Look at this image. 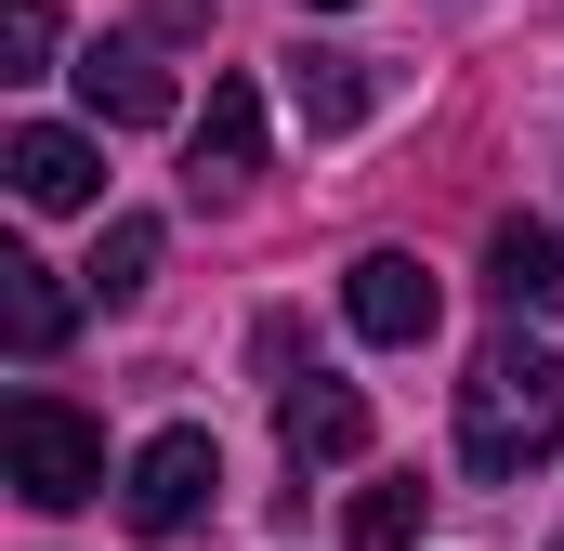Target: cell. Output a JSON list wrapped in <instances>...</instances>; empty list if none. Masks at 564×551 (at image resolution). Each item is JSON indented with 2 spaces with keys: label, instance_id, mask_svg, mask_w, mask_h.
Instances as JSON below:
<instances>
[{
  "label": "cell",
  "instance_id": "6da1fadb",
  "mask_svg": "<svg viewBox=\"0 0 564 551\" xmlns=\"http://www.w3.org/2000/svg\"><path fill=\"white\" fill-rule=\"evenodd\" d=\"M552 446H564V355L512 328V342H486L473 381H459V473L512 486V473H539Z\"/></svg>",
  "mask_w": 564,
  "mask_h": 551
},
{
  "label": "cell",
  "instance_id": "7a4b0ae2",
  "mask_svg": "<svg viewBox=\"0 0 564 551\" xmlns=\"http://www.w3.org/2000/svg\"><path fill=\"white\" fill-rule=\"evenodd\" d=\"M0 473H13L26 512H79V499H106V433L66 395H13L0 408Z\"/></svg>",
  "mask_w": 564,
  "mask_h": 551
},
{
  "label": "cell",
  "instance_id": "3957f363",
  "mask_svg": "<svg viewBox=\"0 0 564 551\" xmlns=\"http://www.w3.org/2000/svg\"><path fill=\"white\" fill-rule=\"evenodd\" d=\"M210 486H224V460H210V433H144L132 486H119V512H132V539H184L197 512H210Z\"/></svg>",
  "mask_w": 564,
  "mask_h": 551
},
{
  "label": "cell",
  "instance_id": "277c9868",
  "mask_svg": "<svg viewBox=\"0 0 564 551\" xmlns=\"http://www.w3.org/2000/svg\"><path fill=\"white\" fill-rule=\"evenodd\" d=\"M341 315H355V342H433V315H446V289H433V263H408V250H368V263L341 276Z\"/></svg>",
  "mask_w": 564,
  "mask_h": 551
},
{
  "label": "cell",
  "instance_id": "5b68a950",
  "mask_svg": "<svg viewBox=\"0 0 564 551\" xmlns=\"http://www.w3.org/2000/svg\"><path fill=\"white\" fill-rule=\"evenodd\" d=\"M250 171H263V93L250 79H210V119L184 144V184L197 197H250Z\"/></svg>",
  "mask_w": 564,
  "mask_h": 551
},
{
  "label": "cell",
  "instance_id": "8992f818",
  "mask_svg": "<svg viewBox=\"0 0 564 551\" xmlns=\"http://www.w3.org/2000/svg\"><path fill=\"white\" fill-rule=\"evenodd\" d=\"M0 171H13V197H26V210H93V197H106L93 132H53V119H26V132L0 144Z\"/></svg>",
  "mask_w": 564,
  "mask_h": 551
},
{
  "label": "cell",
  "instance_id": "52a82bcc",
  "mask_svg": "<svg viewBox=\"0 0 564 551\" xmlns=\"http://www.w3.org/2000/svg\"><path fill=\"white\" fill-rule=\"evenodd\" d=\"M276 446L302 473L355 460V446H368V395H355V381H276Z\"/></svg>",
  "mask_w": 564,
  "mask_h": 551
},
{
  "label": "cell",
  "instance_id": "ba28073f",
  "mask_svg": "<svg viewBox=\"0 0 564 551\" xmlns=\"http://www.w3.org/2000/svg\"><path fill=\"white\" fill-rule=\"evenodd\" d=\"M79 106L119 119V132H158V119H171V66H158L144 40H93V53H79Z\"/></svg>",
  "mask_w": 564,
  "mask_h": 551
},
{
  "label": "cell",
  "instance_id": "9c48e42d",
  "mask_svg": "<svg viewBox=\"0 0 564 551\" xmlns=\"http://www.w3.org/2000/svg\"><path fill=\"white\" fill-rule=\"evenodd\" d=\"M486 289H499L512 315H564V237H552V224H525V210H512V224L486 237Z\"/></svg>",
  "mask_w": 564,
  "mask_h": 551
},
{
  "label": "cell",
  "instance_id": "30bf717a",
  "mask_svg": "<svg viewBox=\"0 0 564 551\" xmlns=\"http://www.w3.org/2000/svg\"><path fill=\"white\" fill-rule=\"evenodd\" d=\"M0 328H13V355H53L79 328V289L40 263V250H0Z\"/></svg>",
  "mask_w": 564,
  "mask_h": 551
},
{
  "label": "cell",
  "instance_id": "8fae6325",
  "mask_svg": "<svg viewBox=\"0 0 564 551\" xmlns=\"http://www.w3.org/2000/svg\"><path fill=\"white\" fill-rule=\"evenodd\" d=\"M368 93H381V79H368V53H315V40L289 53V106H302V132H315V144L355 132V119H368Z\"/></svg>",
  "mask_w": 564,
  "mask_h": 551
},
{
  "label": "cell",
  "instance_id": "7c38bea8",
  "mask_svg": "<svg viewBox=\"0 0 564 551\" xmlns=\"http://www.w3.org/2000/svg\"><path fill=\"white\" fill-rule=\"evenodd\" d=\"M421 512H433V486H421V473L368 486V499H355V551H421Z\"/></svg>",
  "mask_w": 564,
  "mask_h": 551
},
{
  "label": "cell",
  "instance_id": "4fadbf2b",
  "mask_svg": "<svg viewBox=\"0 0 564 551\" xmlns=\"http://www.w3.org/2000/svg\"><path fill=\"white\" fill-rule=\"evenodd\" d=\"M144 276H158V224L119 210V224H106V250H93V302H144Z\"/></svg>",
  "mask_w": 564,
  "mask_h": 551
},
{
  "label": "cell",
  "instance_id": "5bb4252c",
  "mask_svg": "<svg viewBox=\"0 0 564 551\" xmlns=\"http://www.w3.org/2000/svg\"><path fill=\"white\" fill-rule=\"evenodd\" d=\"M53 66V0H13L0 13V79H40Z\"/></svg>",
  "mask_w": 564,
  "mask_h": 551
},
{
  "label": "cell",
  "instance_id": "9a60e30c",
  "mask_svg": "<svg viewBox=\"0 0 564 551\" xmlns=\"http://www.w3.org/2000/svg\"><path fill=\"white\" fill-rule=\"evenodd\" d=\"M315 13H341V0H315Z\"/></svg>",
  "mask_w": 564,
  "mask_h": 551
}]
</instances>
